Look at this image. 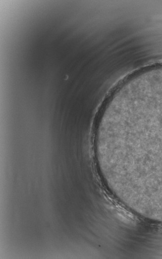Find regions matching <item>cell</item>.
<instances>
[{
	"mask_svg": "<svg viewBox=\"0 0 162 259\" xmlns=\"http://www.w3.org/2000/svg\"><path fill=\"white\" fill-rule=\"evenodd\" d=\"M111 158L124 195L141 209L162 214V90L117 109Z\"/></svg>",
	"mask_w": 162,
	"mask_h": 259,
	"instance_id": "cell-1",
	"label": "cell"
}]
</instances>
